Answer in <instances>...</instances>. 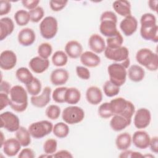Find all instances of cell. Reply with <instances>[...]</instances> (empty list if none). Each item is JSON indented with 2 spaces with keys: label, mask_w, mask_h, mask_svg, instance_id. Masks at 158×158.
Masks as SVG:
<instances>
[{
  "label": "cell",
  "mask_w": 158,
  "mask_h": 158,
  "mask_svg": "<svg viewBox=\"0 0 158 158\" xmlns=\"http://www.w3.org/2000/svg\"><path fill=\"white\" fill-rule=\"evenodd\" d=\"M52 52V46L48 43H43L38 48V54L40 57L48 59Z\"/></svg>",
  "instance_id": "obj_39"
},
{
  "label": "cell",
  "mask_w": 158,
  "mask_h": 158,
  "mask_svg": "<svg viewBox=\"0 0 158 158\" xmlns=\"http://www.w3.org/2000/svg\"><path fill=\"white\" fill-rule=\"evenodd\" d=\"M17 56L11 50L3 51L0 54V67L4 70L12 69L17 64Z\"/></svg>",
  "instance_id": "obj_13"
},
{
  "label": "cell",
  "mask_w": 158,
  "mask_h": 158,
  "mask_svg": "<svg viewBox=\"0 0 158 158\" xmlns=\"http://www.w3.org/2000/svg\"><path fill=\"white\" fill-rule=\"evenodd\" d=\"M40 2L39 0H23L22 1V4L23 7L30 10L38 7Z\"/></svg>",
  "instance_id": "obj_50"
},
{
  "label": "cell",
  "mask_w": 158,
  "mask_h": 158,
  "mask_svg": "<svg viewBox=\"0 0 158 158\" xmlns=\"http://www.w3.org/2000/svg\"><path fill=\"white\" fill-rule=\"evenodd\" d=\"M14 19L18 25L25 26L27 25L30 20L29 12L23 9L19 10L14 14Z\"/></svg>",
  "instance_id": "obj_34"
},
{
  "label": "cell",
  "mask_w": 158,
  "mask_h": 158,
  "mask_svg": "<svg viewBox=\"0 0 158 158\" xmlns=\"http://www.w3.org/2000/svg\"><path fill=\"white\" fill-rule=\"evenodd\" d=\"M1 127L10 132L16 131L20 128L19 117L14 113L6 111L0 115Z\"/></svg>",
  "instance_id": "obj_10"
},
{
  "label": "cell",
  "mask_w": 158,
  "mask_h": 158,
  "mask_svg": "<svg viewBox=\"0 0 158 158\" xmlns=\"http://www.w3.org/2000/svg\"><path fill=\"white\" fill-rule=\"evenodd\" d=\"M25 86L27 92L31 96H36L41 92V83L36 77H34L33 80Z\"/></svg>",
  "instance_id": "obj_38"
},
{
  "label": "cell",
  "mask_w": 158,
  "mask_h": 158,
  "mask_svg": "<svg viewBox=\"0 0 158 158\" xmlns=\"http://www.w3.org/2000/svg\"><path fill=\"white\" fill-rule=\"evenodd\" d=\"M68 56L62 51H56L52 56V62L56 67H62L67 64Z\"/></svg>",
  "instance_id": "obj_35"
},
{
  "label": "cell",
  "mask_w": 158,
  "mask_h": 158,
  "mask_svg": "<svg viewBox=\"0 0 158 158\" xmlns=\"http://www.w3.org/2000/svg\"><path fill=\"white\" fill-rule=\"evenodd\" d=\"M35 157V152L30 148L23 149L18 155L19 158H34Z\"/></svg>",
  "instance_id": "obj_49"
},
{
  "label": "cell",
  "mask_w": 158,
  "mask_h": 158,
  "mask_svg": "<svg viewBox=\"0 0 158 158\" xmlns=\"http://www.w3.org/2000/svg\"><path fill=\"white\" fill-rule=\"evenodd\" d=\"M40 31L43 38L46 40L53 38L58 31V22L56 18L47 16L42 20L40 26Z\"/></svg>",
  "instance_id": "obj_7"
},
{
  "label": "cell",
  "mask_w": 158,
  "mask_h": 158,
  "mask_svg": "<svg viewBox=\"0 0 158 158\" xmlns=\"http://www.w3.org/2000/svg\"><path fill=\"white\" fill-rule=\"evenodd\" d=\"M57 142L55 139L49 138L46 140L43 144V150L46 154L52 155L57 150Z\"/></svg>",
  "instance_id": "obj_42"
},
{
  "label": "cell",
  "mask_w": 158,
  "mask_h": 158,
  "mask_svg": "<svg viewBox=\"0 0 158 158\" xmlns=\"http://www.w3.org/2000/svg\"><path fill=\"white\" fill-rule=\"evenodd\" d=\"M151 120L150 111L146 108H140L135 114L134 125L136 128L143 129L149 126Z\"/></svg>",
  "instance_id": "obj_12"
},
{
  "label": "cell",
  "mask_w": 158,
  "mask_h": 158,
  "mask_svg": "<svg viewBox=\"0 0 158 158\" xmlns=\"http://www.w3.org/2000/svg\"><path fill=\"white\" fill-rule=\"evenodd\" d=\"M15 76L19 81L25 84V85L30 83L34 78V77L30 70L27 67H20L17 70Z\"/></svg>",
  "instance_id": "obj_32"
},
{
  "label": "cell",
  "mask_w": 158,
  "mask_h": 158,
  "mask_svg": "<svg viewBox=\"0 0 158 158\" xmlns=\"http://www.w3.org/2000/svg\"><path fill=\"white\" fill-rule=\"evenodd\" d=\"M105 57L116 62H122L129 58V51L125 46H120L117 48H106L104 50Z\"/></svg>",
  "instance_id": "obj_11"
},
{
  "label": "cell",
  "mask_w": 158,
  "mask_h": 158,
  "mask_svg": "<svg viewBox=\"0 0 158 158\" xmlns=\"http://www.w3.org/2000/svg\"><path fill=\"white\" fill-rule=\"evenodd\" d=\"M17 38L20 44L23 46H29L35 41L36 35L31 28H25L19 32Z\"/></svg>",
  "instance_id": "obj_20"
},
{
  "label": "cell",
  "mask_w": 158,
  "mask_h": 158,
  "mask_svg": "<svg viewBox=\"0 0 158 158\" xmlns=\"http://www.w3.org/2000/svg\"><path fill=\"white\" fill-rule=\"evenodd\" d=\"M67 1H49V6L52 11L58 12L62 10L67 5Z\"/></svg>",
  "instance_id": "obj_45"
},
{
  "label": "cell",
  "mask_w": 158,
  "mask_h": 158,
  "mask_svg": "<svg viewBox=\"0 0 158 158\" xmlns=\"http://www.w3.org/2000/svg\"><path fill=\"white\" fill-rule=\"evenodd\" d=\"M129 58L122 62H115L110 64L107 67L109 80L118 86H122L127 79V69L130 65Z\"/></svg>",
  "instance_id": "obj_3"
},
{
  "label": "cell",
  "mask_w": 158,
  "mask_h": 158,
  "mask_svg": "<svg viewBox=\"0 0 158 158\" xmlns=\"http://www.w3.org/2000/svg\"><path fill=\"white\" fill-rule=\"evenodd\" d=\"M103 91L107 97H114L120 92V87L112 83L110 80H107L103 85Z\"/></svg>",
  "instance_id": "obj_37"
},
{
  "label": "cell",
  "mask_w": 158,
  "mask_h": 158,
  "mask_svg": "<svg viewBox=\"0 0 158 158\" xmlns=\"http://www.w3.org/2000/svg\"><path fill=\"white\" fill-rule=\"evenodd\" d=\"M81 98V93L76 88H67L65 95V102L69 104H77Z\"/></svg>",
  "instance_id": "obj_31"
},
{
  "label": "cell",
  "mask_w": 158,
  "mask_h": 158,
  "mask_svg": "<svg viewBox=\"0 0 158 158\" xmlns=\"http://www.w3.org/2000/svg\"><path fill=\"white\" fill-rule=\"evenodd\" d=\"M10 85L7 81H1V87H0V93H5L9 94L10 91Z\"/></svg>",
  "instance_id": "obj_53"
},
{
  "label": "cell",
  "mask_w": 158,
  "mask_h": 158,
  "mask_svg": "<svg viewBox=\"0 0 158 158\" xmlns=\"http://www.w3.org/2000/svg\"><path fill=\"white\" fill-rule=\"evenodd\" d=\"M88 45L92 52L96 54H100L104 51L106 44L103 38L98 34H93L88 40Z\"/></svg>",
  "instance_id": "obj_17"
},
{
  "label": "cell",
  "mask_w": 158,
  "mask_h": 158,
  "mask_svg": "<svg viewBox=\"0 0 158 158\" xmlns=\"http://www.w3.org/2000/svg\"><path fill=\"white\" fill-rule=\"evenodd\" d=\"M83 47L77 41L72 40L67 43L65 46V52L67 56L72 59H77L82 54Z\"/></svg>",
  "instance_id": "obj_23"
},
{
  "label": "cell",
  "mask_w": 158,
  "mask_h": 158,
  "mask_svg": "<svg viewBox=\"0 0 158 158\" xmlns=\"http://www.w3.org/2000/svg\"><path fill=\"white\" fill-rule=\"evenodd\" d=\"M45 114L48 118L54 120L59 117L60 114V109L58 106L52 104L46 108Z\"/></svg>",
  "instance_id": "obj_43"
},
{
  "label": "cell",
  "mask_w": 158,
  "mask_h": 158,
  "mask_svg": "<svg viewBox=\"0 0 158 158\" xmlns=\"http://www.w3.org/2000/svg\"><path fill=\"white\" fill-rule=\"evenodd\" d=\"M123 43V38L119 31L111 37L107 38L106 39V47L111 49L117 48L122 46Z\"/></svg>",
  "instance_id": "obj_36"
},
{
  "label": "cell",
  "mask_w": 158,
  "mask_h": 158,
  "mask_svg": "<svg viewBox=\"0 0 158 158\" xmlns=\"http://www.w3.org/2000/svg\"><path fill=\"white\" fill-rule=\"evenodd\" d=\"M129 79L134 82H139L142 81L145 75V72L143 68L138 65H132L128 70Z\"/></svg>",
  "instance_id": "obj_28"
},
{
  "label": "cell",
  "mask_w": 158,
  "mask_h": 158,
  "mask_svg": "<svg viewBox=\"0 0 158 158\" xmlns=\"http://www.w3.org/2000/svg\"><path fill=\"white\" fill-rule=\"evenodd\" d=\"M114 10L120 15L122 17H127L131 15V4L129 1L125 0L115 1L112 4Z\"/></svg>",
  "instance_id": "obj_27"
},
{
  "label": "cell",
  "mask_w": 158,
  "mask_h": 158,
  "mask_svg": "<svg viewBox=\"0 0 158 158\" xmlns=\"http://www.w3.org/2000/svg\"><path fill=\"white\" fill-rule=\"evenodd\" d=\"M76 73L77 76L82 80H87L90 78L89 70L83 66H77Z\"/></svg>",
  "instance_id": "obj_46"
},
{
  "label": "cell",
  "mask_w": 158,
  "mask_h": 158,
  "mask_svg": "<svg viewBox=\"0 0 158 158\" xmlns=\"http://www.w3.org/2000/svg\"><path fill=\"white\" fill-rule=\"evenodd\" d=\"M80 61L83 65L88 67H96L101 63V59L92 51H85L80 56Z\"/></svg>",
  "instance_id": "obj_22"
},
{
  "label": "cell",
  "mask_w": 158,
  "mask_h": 158,
  "mask_svg": "<svg viewBox=\"0 0 158 158\" xmlns=\"http://www.w3.org/2000/svg\"><path fill=\"white\" fill-rule=\"evenodd\" d=\"M62 118L64 122L67 124H77L81 122L84 119L85 112L78 106H69L63 110Z\"/></svg>",
  "instance_id": "obj_9"
},
{
  "label": "cell",
  "mask_w": 158,
  "mask_h": 158,
  "mask_svg": "<svg viewBox=\"0 0 158 158\" xmlns=\"http://www.w3.org/2000/svg\"><path fill=\"white\" fill-rule=\"evenodd\" d=\"M9 106L14 111L22 112L28 106V95L25 88L20 85L12 86L10 91Z\"/></svg>",
  "instance_id": "obj_2"
},
{
  "label": "cell",
  "mask_w": 158,
  "mask_h": 158,
  "mask_svg": "<svg viewBox=\"0 0 158 158\" xmlns=\"http://www.w3.org/2000/svg\"><path fill=\"white\" fill-rule=\"evenodd\" d=\"M53 125L48 120H41L32 123L28 127V131L33 138L41 139L52 131Z\"/></svg>",
  "instance_id": "obj_8"
},
{
  "label": "cell",
  "mask_w": 158,
  "mask_h": 158,
  "mask_svg": "<svg viewBox=\"0 0 158 158\" xmlns=\"http://www.w3.org/2000/svg\"><path fill=\"white\" fill-rule=\"evenodd\" d=\"M51 89L49 86H46L41 94L39 96H32L30 102L33 106L36 107L42 108L45 107L51 101Z\"/></svg>",
  "instance_id": "obj_15"
},
{
  "label": "cell",
  "mask_w": 158,
  "mask_h": 158,
  "mask_svg": "<svg viewBox=\"0 0 158 158\" xmlns=\"http://www.w3.org/2000/svg\"><path fill=\"white\" fill-rule=\"evenodd\" d=\"M11 10V4L9 1L1 0L0 1V15L2 16L9 13Z\"/></svg>",
  "instance_id": "obj_47"
},
{
  "label": "cell",
  "mask_w": 158,
  "mask_h": 158,
  "mask_svg": "<svg viewBox=\"0 0 158 158\" xmlns=\"http://www.w3.org/2000/svg\"><path fill=\"white\" fill-rule=\"evenodd\" d=\"M50 63L48 59H43L40 56L32 58L29 62L30 69L36 73H42L49 67Z\"/></svg>",
  "instance_id": "obj_19"
},
{
  "label": "cell",
  "mask_w": 158,
  "mask_h": 158,
  "mask_svg": "<svg viewBox=\"0 0 158 158\" xmlns=\"http://www.w3.org/2000/svg\"><path fill=\"white\" fill-rule=\"evenodd\" d=\"M14 30V23L9 17H3L0 20V40H4L11 35Z\"/></svg>",
  "instance_id": "obj_25"
},
{
  "label": "cell",
  "mask_w": 158,
  "mask_h": 158,
  "mask_svg": "<svg viewBox=\"0 0 158 158\" xmlns=\"http://www.w3.org/2000/svg\"><path fill=\"white\" fill-rule=\"evenodd\" d=\"M86 99L92 105H98L102 100V93L101 90L97 86H91L86 89Z\"/></svg>",
  "instance_id": "obj_24"
},
{
  "label": "cell",
  "mask_w": 158,
  "mask_h": 158,
  "mask_svg": "<svg viewBox=\"0 0 158 158\" xmlns=\"http://www.w3.org/2000/svg\"><path fill=\"white\" fill-rule=\"evenodd\" d=\"M53 157H62V158H70L73 157L72 154L67 150H60L57 152L52 154Z\"/></svg>",
  "instance_id": "obj_54"
},
{
  "label": "cell",
  "mask_w": 158,
  "mask_h": 158,
  "mask_svg": "<svg viewBox=\"0 0 158 158\" xmlns=\"http://www.w3.org/2000/svg\"><path fill=\"white\" fill-rule=\"evenodd\" d=\"M110 104L114 115H120L131 120L135 107L131 101L120 97L111 100Z\"/></svg>",
  "instance_id": "obj_5"
},
{
  "label": "cell",
  "mask_w": 158,
  "mask_h": 158,
  "mask_svg": "<svg viewBox=\"0 0 158 158\" xmlns=\"http://www.w3.org/2000/svg\"><path fill=\"white\" fill-rule=\"evenodd\" d=\"M20 142L15 138H11L4 141L1 148L4 154L9 157H13L17 155L21 149Z\"/></svg>",
  "instance_id": "obj_18"
},
{
  "label": "cell",
  "mask_w": 158,
  "mask_h": 158,
  "mask_svg": "<svg viewBox=\"0 0 158 158\" xmlns=\"http://www.w3.org/2000/svg\"><path fill=\"white\" fill-rule=\"evenodd\" d=\"M150 139V136L144 130H138L135 131L131 138L133 144L140 149H144L148 148Z\"/></svg>",
  "instance_id": "obj_16"
},
{
  "label": "cell",
  "mask_w": 158,
  "mask_h": 158,
  "mask_svg": "<svg viewBox=\"0 0 158 158\" xmlns=\"http://www.w3.org/2000/svg\"><path fill=\"white\" fill-rule=\"evenodd\" d=\"M29 14L30 15V20L33 23H38L43 18L44 11L41 7L38 6L36 8L30 10Z\"/></svg>",
  "instance_id": "obj_44"
},
{
  "label": "cell",
  "mask_w": 158,
  "mask_h": 158,
  "mask_svg": "<svg viewBox=\"0 0 158 158\" xmlns=\"http://www.w3.org/2000/svg\"><path fill=\"white\" fill-rule=\"evenodd\" d=\"M9 94L0 93V110H3L5 107L9 105L10 98L8 96Z\"/></svg>",
  "instance_id": "obj_51"
},
{
  "label": "cell",
  "mask_w": 158,
  "mask_h": 158,
  "mask_svg": "<svg viewBox=\"0 0 158 158\" xmlns=\"http://www.w3.org/2000/svg\"><path fill=\"white\" fill-rule=\"evenodd\" d=\"M117 17L112 11L104 12L100 17L99 31L102 35L109 38L115 35L118 33L117 28Z\"/></svg>",
  "instance_id": "obj_4"
},
{
  "label": "cell",
  "mask_w": 158,
  "mask_h": 158,
  "mask_svg": "<svg viewBox=\"0 0 158 158\" xmlns=\"http://www.w3.org/2000/svg\"><path fill=\"white\" fill-rule=\"evenodd\" d=\"M131 122V120L127 119L122 115H114L110 121V126L113 130L120 131L129 126Z\"/></svg>",
  "instance_id": "obj_26"
},
{
  "label": "cell",
  "mask_w": 158,
  "mask_h": 158,
  "mask_svg": "<svg viewBox=\"0 0 158 158\" xmlns=\"http://www.w3.org/2000/svg\"><path fill=\"white\" fill-rule=\"evenodd\" d=\"M149 146L152 152L157 154L158 152V137L154 136L150 139Z\"/></svg>",
  "instance_id": "obj_52"
},
{
  "label": "cell",
  "mask_w": 158,
  "mask_h": 158,
  "mask_svg": "<svg viewBox=\"0 0 158 158\" xmlns=\"http://www.w3.org/2000/svg\"><path fill=\"white\" fill-rule=\"evenodd\" d=\"M67 87L56 88L52 92V98L57 103L65 102V95L67 90Z\"/></svg>",
  "instance_id": "obj_41"
},
{
  "label": "cell",
  "mask_w": 158,
  "mask_h": 158,
  "mask_svg": "<svg viewBox=\"0 0 158 158\" xmlns=\"http://www.w3.org/2000/svg\"><path fill=\"white\" fill-rule=\"evenodd\" d=\"M31 136L28 130L23 127H20L15 133L16 139L23 147H27L31 143Z\"/></svg>",
  "instance_id": "obj_30"
},
{
  "label": "cell",
  "mask_w": 158,
  "mask_h": 158,
  "mask_svg": "<svg viewBox=\"0 0 158 158\" xmlns=\"http://www.w3.org/2000/svg\"><path fill=\"white\" fill-rule=\"evenodd\" d=\"M157 0H150L148 1V6L149 8L153 11H155V12L157 11Z\"/></svg>",
  "instance_id": "obj_55"
},
{
  "label": "cell",
  "mask_w": 158,
  "mask_h": 158,
  "mask_svg": "<svg viewBox=\"0 0 158 158\" xmlns=\"http://www.w3.org/2000/svg\"><path fill=\"white\" fill-rule=\"evenodd\" d=\"M119 157H143V155L139 152L133 151L130 150H125L118 156Z\"/></svg>",
  "instance_id": "obj_48"
},
{
  "label": "cell",
  "mask_w": 158,
  "mask_h": 158,
  "mask_svg": "<svg viewBox=\"0 0 158 158\" xmlns=\"http://www.w3.org/2000/svg\"><path fill=\"white\" fill-rule=\"evenodd\" d=\"M136 60L150 71H156L158 69L157 54L148 48L139 49L136 54Z\"/></svg>",
  "instance_id": "obj_6"
},
{
  "label": "cell",
  "mask_w": 158,
  "mask_h": 158,
  "mask_svg": "<svg viewBox=\"0 0 158 158\" xmlns=\"http://www.w3.org/2000/svg\"><path fill=\"white\" fill-rule=\"evenodd\" d=\"M98 114L102 118H109L114 115L110 102L101 104L98 109Z\"/></svg>",
  "instance_id": "obj_40"
},
{
  "label": "cell",
  "mask_w": 158,
  "mask_h": 158,
  "mask_svg": "<svg viewBox=\"0 0 158 158\" xmlns=\"http://www.w3.org/2000/svg\"><path fill=\"white\" fill-rule=\"evenodd\" d=\"M131 135L127 132L117 135L115 139V144L118 150L125 151L130 148L131 144Z\"/></svg>",
  "instance_id": "obj_29"
},
{
  "label": "cell",
  "mask_w": 158,
  "mask_h": 158,
  "mask_svg": "<svg viewBox=\"0 0 158 158\" xmlns=\"http://www.w3.org/2000/svg\"><path fill=\"white\" fill-rule=\"evenodd\" d=\"M137 28L138 21L132 15L125 17L120 23V28L123 35L127 36H131L136 31Z\"/></svg>",
  "instance_id": "obj_14"
},
{
  "label": "cell",
  "mask_w": 158,
  "mask_h": 158,
  "mask_svg": "<svg viewBox=\"0 0 158 158\" xmlns=\"http://www.w3.org/2000/svg\"><path fill=\"white\" fill-rule=\"evenodd\" d=\"M141 37L147 41L154 43L158 41V26L156 18L151 13H145L142 15L140 19Z\"/></svg>",
  "instance_id": "obj_1"
},
{
  "label": "cell",
  "mask_w": 158,
  "mask_h": 158,
  "mask_svg": "<svg viewBox=\"0 0 158 158\" xmlns=\"http://www.w3.org/2000/svg\"><path fill=\"white\" fill-rule=\"evenodd\" d=\"M69 78L68 72L62 68L54 70L50 75V80L52 85L60 86L67 83Z\"/></svg>",
  "instance_id": "obj_21"
},
{
  "label": "cell",
  "mask_w": 158,
  "mask_h": 158,
  "mask_svg": "<svg viewBox=\"0 0 158 158\" xmlns=\"http://www.w3.org/2000/svg\"><path fill=\"white\" fill-rule=\"evenodd\" d=\"M70 130L66 123L58 122L53 126V134L59 138H64L67 137L69 133Z\"/></svg>",
  "instance_id": "obj_33"
}]
</instances>
